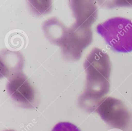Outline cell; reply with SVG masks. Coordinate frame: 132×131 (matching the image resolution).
<instances>
[{"mask_svg": "<svg viewBox=\"0 0 132 131\" xmlns=\"http://www.w3.org/2000/svg\"><path fill=\"white\" fill-rule=\"evenodd\" d=\"M90 27L75 23L68 29H64L58 44L60 45L63 54L70 59H78L83 50L92 42Z\"/></svg>", "mask_w": 132, "mask_h": 131, "instance_id": "obj_4", "label": "cell"}, {"mask_svg": "<svg viewBox=\"0 0 132 131\" xmlns=\"http://www.w3.org/2000/svg\"><path fill=\"white\" fill-rule=\"evenodd\" d=\"M94 110L107 124L123 131H132V114L120 100L110 96L102 99Z\"/></svg>", "mask_w": 132, "mask_h": 131, "instance_id": "obj_3", "label": "cell"}, {"mask_svg": "<svg viewBox=\"0 0 132 131\" xmlns=\"http://www.w3.org/2000/svg\"><path fill=\"white\" fill-rule=\"evenodd\" d=\"M84 68L87 74L86 86L84 94L80 98V103L86 108L89 102V110L92 111L97 103L109 91V77L111 63L108 55L98 48H93L87 57Z\"/></svg>", "mask_w": 132, "mask_h": 131, "instance_id": "obj_1", "label": "cell"}, {"mask_svg": "<svg viewBox=\"0 0 132 131\" xmlns=\"http://www.w3.org/2000/svg\"><path fill=\"white\" fill-rule=\"evenodd\" d=\"M52 131H80L74 124L70 122H59L56 124Z\"/></svg>", "mask_w": 132, "mask_h": 131, "instance_id": "obj_7", "label": "cell"}, {"mask_svg": "<svg viewBox=\"0 0 132 131\" xmlns=\"http://www.w3.org/2000/svg\"><path fill=\"white\" fill-rule=\"evenodd\" d=\"M5 131H14V130H5Z\"/></svg>", "mask_w": 132, "mask_h": 131, "instance_id": "obj_8", "label": "cell"}, {"mask_svg": "<svg viewBox=\"0 0 132 131\" xmlns=\"http://www.w3.org/2000/svg\"><path fill=\"white\" fill-rule=\"evenodd\" d=\"M7 88L12 98L21 105L28 108L34 106L35 92L28 78L23 74L18 73L12 76Z\"/></svg>", "mask_w": 132, "mask_h": 131, "instance_id": "obj_5", "label": "cell"}, {"mask_svg": "<svg viewBox=\"0 0 132 131\" xmlns=\"http://www.w3.org/2000/svg\"><path fill=\"white\" fill-rule=\"evenodd\" d=\"M97 32L115 52L132 51V21L122 17H114L98 24Z\"/></svg>", "mask_w": 132, "mask_h": 131, "instance_id": "obj_2", "label": "cell"}, {"mask_svg": "<svg viewBox=\"0 0 132 131\" xmlns=\"http://www.w3.org/2000/svg\"><path fill=\"white\" fill-rule=\"evenodd\" d=\"M76 18L75 23L90 27L97 18V8L92 1H73L70 3Z\"/></svg>", "mask_w": 132, "mask_h": 131, "instance_id": "obj_6", "label": "cell"}]
</instances>
